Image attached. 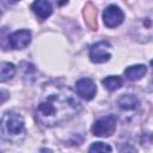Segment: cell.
<instances>
[{
  "label": "cell",
  "instance_id": "obj_1",
  "mask_svg": "<svg viewBox=\"0 0 153 153\" xmlns=\"http://www.w3.org/2000/svg\"><path fill=\"white\" fill-rule=\"evenodd\" d=\"M80 109L81 104L69 87L50 82L44 85L42 90L36 117L44 127H55L73 118Z\"/></svg>",
  "mask_w": 153,
  "mask_h": 153
},
{
  "label": "cell",
  "instance_id": "obj_2",
  "mask_svg": "<svg viewBox=\"0 0 153 153\" xmlns=\"http://www.w3.org/2000/svg\"><path fill=\"white\" fill-rule=\"evenodd\" d=\"M1 134L6 140L14 141L24 134V120L23 117L14 112L7 111L1 118Z\"/></svg>",
  "mask_w": 153,
  "mask_h": 153
},
{
  "label": "cell",
  "instance_id": "obj_3",
  "mask_svg": "<svg viewBox=\"0 0 153 153\" xmlns=\"http://www.w3.org/2000/svg\"><path fill=\"white\" fill-rule=\"evenodd\" d=\"M116 130V118L112 115H108L97 120L92 127V133L96 136L108 137Z\"/></svg>",
  "mask_w": 153,
  "mask_h": 153
},
{
  "label": "cell",
  "instance_id": "obj_4",
  "mask_svg": "<svg viewBox=\"0 0 153 153\" xmlns=\"http://www.w3.org/2000/svg\"><path fill=\"white\" fill-rule=\"evenodd\" d=\"M110 48L111 47L106 41H100L93 44L90 49V60L93 63H104L109 61L111 57Z\"/></svg>",
  "mask_w": 153,
  "mask_h": 153
},
{
  "label": "cell",
  "instance_id": "obj_5",
  "mask_svg": "<svg viewBox=\"0 0 153 153\" xmlns=\"http://www.w3.org/2000/svg\"><path fill=\"white\" fill-rule=\"evenodd\" d=\"M135 37L139 41H148L153 38V17H146L133 26Z\"/></svg>",
  "mask_w": 153,
  "mask_h": 153
},
{
  "label": "cell",
  "instance_id": "obj_6",
  "mask_svg": "<svg viewBox=\"0 0 153 153\" xmlns=\"http://www.w3.org/2000/svg\"><path fill=\"white\" fill-rule=\"evenodd\" d=\"M124 14L122 10L116 5H109L103 12V20L108 27H116L122 24Z\"/></svg>",
  "mask_w": 153,
  "mask_h": 153
},
{
  "label": "cell",
  "instance_id": "obj_7",
  "mask_svg": "<svg viewBox=\"0 0 153 153\" xmlns=\"http://www.w3.org/2000/svg\"><path fill=\"white\" fill-rule=\"evenodd\" d=\"M75 87H76L78 94L86 100H91L96 96V92H97L93 80H91L88 78H82V79L78 80L75 84Z\"/></svg>",
  "mask_w": 153,
  "mask_h": 153
},
{
  "label": "cell",
  "instance_id": "obj_8",
  "mask_svg": "<svg viewBox=\"0 0 153 153\" xmlns=\"http://www.w3.org/2000/svg\"><path fill=\"white\" fill-rule=\"evenodd\" d=\"M31 42V32L29 30H19L8 36V43L13 49H23Z\"/></svg>",
  "mask_w": 153,
  "mask_h": 153
},
{
  "label": "cell",
  "instance_id": "obj_9",
  "mask_svg": "<svg viewBox=\"0 0 153 153\" xmlns=\"http://www.w3.org/2000/svg\"><path fill=\"white\" fill-rule=\"evenodd\" d=\"M32 11L35 12V14L41 19V20H44L47 19L51 13H53V7H51V4L49 1H45V0H38V1H35L31 6Z\"/></svg>",
  "mask_w": 153,
  "mask_h": 153
},
{
  "label": "cell",
  "instance_id": "obj_10",
  "mask_svg": "<svg viewBox=\"0 0 153 153\" xmlns=\"http://www.w3.org/2000/svg\"><path fill=\"white\" fill-rule=\"evenodd\" d=\"M82 14H84V20L86 25L88 26V29L97 30V10H96V6L91 1L86 2Z\"/></svg>",
  "mask_w": 153,
  "mask_h": 153
},
{
  "label": "cell",
  "instance_id": "obj_11",
  "mask_svg": "<svg viewBox=\"0 0 153 153\" xmlns=\"http://www.w3.org/2000/svg\"><path fill=\"white\" fill-rule=\"evenodd\" d=\"M117 105L120 106V109L124 110V111H131L139 108L140 102L135 96L131 94H123L118 100H117Z\"/></svg>",
  "mask_w": 153,
  "mask_h": 153
},
{
  "label": "cell",
  "instance_id": "obj_12",
  "mask_svg": "<svg viewBox=\"0 0 153 153\" xmlns=\"http://www.w3.org/2000/svg\"><path fill=\"white\" fill-rule=\"evenodd\" d=\"M147 72V68L145 65H135L130 66L124 71V76L130 81H137L140 80Z\"/></svg>",
  "mask_w": 153,
  "mask_h": 153
},
{
  "label": "cell",
  "instance_id": "obj_13",
  "mask_svg": "<svg viewBox=\"0 0 153 153\" xmlns=\"http://www.w3.org/2000/svg\"><path fill=\"white\" fill-rule=\"evenodd\" d=\"M16 73V67L13 63L10 62H1L0 65V81L5 82L6 80L11 79Z\"/></svg>",
  "mask_w": 153,
  "mask_h": 153
},
{
  "label": "cell",
  "instance_id": "obj_14",
  "mask_svg": "<svg viewBox=\"0 0 153 153\" xmlns=\"http://www.w3.org/2000/svg\"><path fill=\"white\" fill-rule=\"evenodd\" d=\"M102 84L104 85V87L106 90H109V91H116V90H118L122 86L123 80L118 75H115V76L114 75H110V76H106L105 79H103L102 80Z\"/></svg>",
  "mask_w": 153,
  "mask_h": 153
},
{
  "label": "cell",
  "instance_id": "obj_15",
  "mask_svg": "<svg viewBox=\"0 0 153 153\" xmlns=\"http://www.w3.org/2000/svg\"><path fill=\"white\" fill-rule=\"evenodd\" d=\"M111 147L104 142H94L91 145L88 153H111Z\"/></svg>",
  "mask_w": 153,
  "mask_h": 153
},
{
  "label": "cell",
  "instance_id": "obj_16",
  "mask_svg": "<svg viewBox=\"0 0 153 153\" xmlns=\"http://www.w3.org/2000/svg\"><path fill=\"white\" fill-rule=\"evenodd\" d=\"M151 66H152V68H153V60L151 61Z\"/></svg>",
  "mask_w": 153,
  "mask_h": 153
},
{
  "label": "cell",
  "instance_id": "obj_17",
  "mask_svg": "<svg viewBox=\"0 0 153 153\" xmlns=\"http://www.w3.org/2000/svg\"><path fill=\"white\" fill-rule=\"evenodd\" d=\"M152 141H153V135H152Z\"/></svg>",
  "mask_w": 153,
  "mask_h": 153
}]
</instances>
